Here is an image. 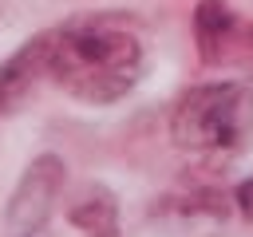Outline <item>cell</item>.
I'll return each instance as SVG.
<instances>
[{
  "label": "cell",
  "instance_id": "cell-1",
  "mask_svg": "<svg viewBox=\"0 0 253 237\" xmlns=\"http://www.w3.org/2000/svg\"><path fill=\"white\" fill-rule=\"evenodd\" d=\"M47 79L79 103H115L123 99L142 67V43L134 32L111 20H75L55 32H43Z\"/></svg>",
  "mask_w": 253,
  "mask_h": 237
},
{
  "label": "cell",
  "instance_id": "cell-2",
  "mask_svg": "<svg viewBox=\"0 0 253 237\" xmlns=\"http://www.w3.org/2000/svg\"><path fill=\"white\" fill-rule=\"evenodd\" d=\"M249 130H253V87L233 79L190 87L170 115L174 142L202 158H225L241 150Z\"/></svg>",
  "mask_w": 253,
  "mask_h": 237
},
{
  "label": "cell",
  "instance_id": "cell-3",
  "mask_svg": "<svg viewBox=\"0 0 253 237\" xmlns=\"http://www.w3.org/2000/svg\"><path fill=\"white\" fill-rule=\"evenodd\" d=\"M194 40L206 63L253 67V24L241 20L225 0H202L194 12Z\"/></svg>",
  "mask_w": 253,
  "mask_h": 237
},
{
  "label": "cell",
  "instance_id": "cell-4",
  "mask_svg": "<svg viewBox=\"0 0 253 237\" xmlns=\"http://www.w3.org/2000/svg\"><path fill=\"white\" fill-rule=\"evenodd\" d=\"M63 186V162L55 154H43L28 166V174L20 178L12 201H8V229H40L55 205V194Z\"/></svg>",
  "mask_w": 253,
  "mask_h": 237
},
{
  "label": "cell",
  "instance_id": "cell-5",
  "mask_svg": "<svg viewBox=\"0 0 253 237\" xmlns=\"http://www.w3.org/2000/svg\"><path fill=\"white\" fill-rule=\"evenodd\" d=\"M43 79H47V51H43V32H40L16 55L0 63V115H16Z\"/></svg>",
  "mask_w": 253,
  "mask_h": 237
},
{
  "label": "cell",
  "instance_id": "cell-6",
  "mask_svg": "<svg viewBox=\"0 0 253 237\" xmlns=\"http://www.w3.org/2000/svg\"><path fill=\"white\" fill-rule=\"evenodd\" d=\"M71 225L87 237H119V205L107 190H87L71 201Z\"/></svg>",
  "mask_w": 253,
  "mask_h": 237
},
{
  "label": "cell",
  "instance_id": "cell-7",
  "mask_svg": "<svg viewBox=\"0 0 253 237\" xmlns=\"http://www.w3.org/2000/svg\"><path fill=\"white\" fill-rule=\"evenodd\" d=\"M237 205H241V213H245V217H253V178H245V182H241V190H237Z\"/></svg>",
  "mask_w": 253,
  "mask_h": 237
}]
</instances>
